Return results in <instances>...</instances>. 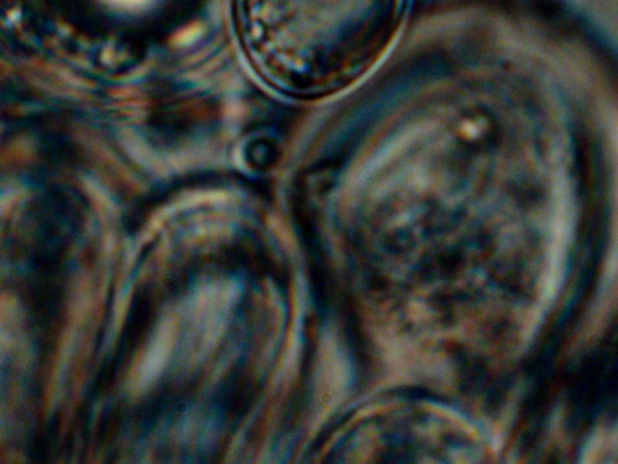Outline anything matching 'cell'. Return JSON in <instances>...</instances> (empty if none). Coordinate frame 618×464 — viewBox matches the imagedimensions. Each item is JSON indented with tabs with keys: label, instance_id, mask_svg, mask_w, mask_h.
I'll use <instances>...</instances> for the list:
<instances>
[{
	"label": "cell",
	"instance_id": "cell-1",
	"mask_svg": "<svg viewBox=\"0 0 618 464\" xmlns=\"http://www.w3.org/2000/svg\"><path fill=\"white\" fill-rule=\"evenodd\" d=\"M528 6L536 16L544 21L558 19L565 12L561 0H529Z\"/></svg>",
	"mask_w": 618,
	"mask_h": 464
},
{
	"label": "cell",
	"instance_id": "cell-2",
	"mask_svg": "<svg viewBox=\"0 0 618 464\" xmlns=\"http://www.w3.org/2000/svg\"><path fill=\"white\" fill-rule=\"evenodd\" d=\"M106 1L116 7H121L124 9H134L143 6L150 0H106Z\"/></svg>",
	"mask_w": 618,
	"mask_h": 464
}]
</instances>
